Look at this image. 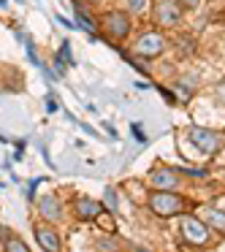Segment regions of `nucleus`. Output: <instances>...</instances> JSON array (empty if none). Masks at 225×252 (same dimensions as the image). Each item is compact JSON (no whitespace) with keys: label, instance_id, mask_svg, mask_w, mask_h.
<instances>
[{"label":"nucleus","instance_id":"7","mask_svg":"<svg viewBox=\"0 0 225 252\" xmlns=\"http://www.w3.org/2000/svg\"><path fill=\"white\" fill-rule=\"evenodd\" d=\"M147 182L152 190H179L185 185V176H182V171L171 168V165H155L149 171Z\"/></svg>","mask_w":225,"mask_h":252},{"label":"nucleus","instance_id":"6","mask_svg":"<svg viewBox=\"0 0 225 252\" xmlns=\"http://www.w3.org/2000/svg\"><path fill=\"white\" fill-rule=\"evenodd\" d=\"M182 19H185V8H182L176 0H155V6H152L155 28H160V30L179 28Z\"/></svg>","mask_w":225,"mask_h":252},{"label":"nucleus","instance_id":"10","mask_svg":"<svg viewBox=\"0 0 225 252\" xmlns=\"http://www.w3.org/2000/svg\"><path fill=\"white\" fill-rule=\"evenodd\" d=\"M38 217L46 220V222H63L65 220V203L60 201L57 192H46V195L38 198Z\"/></svg>","mask_w":225,"mask_h":252},{"label":"nucleus","instance_id":"9","mask_svg":"<svg viewBox=\"0 0 225 252\" xmlns=\"http://www.w3.org/2000/svg\"><path fill=\"white\" fill-rule=\"evenodd\" d=\"M33 233H35V241H38V247L44 252H63V236H60L55 222L41 220V222L33 225Z\"/></svg>","mask_w":225,"mask_h":252},{"label":"nucleus","instance_id":"12","mask_svg":"<svg viewBox=\"0 0 225 252\" xmlns=\"http://www.w3.org/2000/svg\"><path fill=\"white\" fill-rule=\"evenodd\" d=\"M3 252H30V247L25 244V239H19L17 233H6V239H3Z\"/></svg>","mask_w":225,"mask_h":252},{"label":"nucleus","instance_id":"13","mask_svg":"<svg viewBox=\"0 0 225 252\" xmlns=\"http://www.w3.org/2000/svg\"><path fill=\"white\" fill-rule=\"evenodd\" d=\"M149 3H152V0H125V11L141 14V11H147V8H149Z\"/></svg>","mask_w":225,"mask_h":252},{"label":"nucleus","instance_id":"3","mask_svg":"<svg viewBox=\"0 0 225 252\" xmlns=\"http://www.w3.org/2000/svg\"><path fill=\"white\" fill-rule=\"evenodd\" d=\"M100 30L109 41H125L128 35L133 33V14L125 11V8H111L100 17Z\"/></svg>","mask_w":225,"mask_h":252},{"label":"nucleus","instance_id":"2","mask_svg":"<svg viewBox=\"0 0 225 252\" xmlns=\"http://www.w3.org/2000/svg\"><path fill=\"white\" fill-rule=\"evenodd\" d=\"M217 239L220 236L214 233L198 214L185 212L179 217V241L185 247H190V250H212V247L217 244Z\"/></svg>","mask_w":225,"mask_h":252},{"label":"nucleus","instance_id":"4","mask_svg":"<svg viewBox=\"0 0 225 252\" xmlns=\"http://www.w3.org/2000/svg\"><path fill=\"white\" fill-rule=\"evenodd\" d=\"M165 49H168V38H165V33L158 28L141 30V33L136 35V41H133V52H136L138 57H144V60H155V57L165 55Z\"/></svg>","mask_w":225,"mask_h":252},{"label":"nucleus","instance_id":"17","mask_svg":"<svg viewBox=\"0 0 225 252\" xmlns=\"http://www.w3.org/2000/svg\"><path fill=\"white\" fill-rule=\"evenodd\" d=\"M84 3H95V0H84Z\"/></svg>","mask_w":225,"mask_h":252},{"label":"nucleus","instance_id":"1","mask_svg":"<svg viewBox=\"0 0 225 252\" xmlns=\"http://www.w3.org/2000/svg\"><path fill=\"white\" fill-rule=\"evenodd\" d=\"M144 203H147L149 214H155V217H160V220L179 217V214L190 212V209L195 206V203L187 195H182L179 190H149Z\"/></svg>","mask_w":225,"mask_h":252},{"label":"nucleus","instance_id":"15","mask_svg":"<svg viewBox=\"0 0 225 252\" xmlns=\"http://www.w3.org/2000/svg\"><path fill=\"white\" fill-rule=\"evenodd\" d=\"M214 100H217L220 106H225V79H220V82L214 84Z\"/></svg>","mask_w":225,"mask_h":252},{"label":"nucleus","instance_id":"11","mask_svg":"<svg viewBox=\"0 0 225 252\" xmlns=\"http://www.w3.org/2000/svg\"><path fill=\"white\" fill-rule=\"evenodd\" d=\"M198 217H201L217 236H225V212H223V209H217V206H201Z\"/></svg>","mask_w":225,"mask_h":252},{"label":"nucleus","instance_id":"16","mask_svg":"<svg viewBox=\"0 0 225 252\" xmlns=\"http://www.w3.org/2000/svg\"><path fill=\"white\" fill-rule=\"evenodd\" d=\"M176 3H179L185 11H195V8L201 6V0H176Z\"/></svg>","mask_w":225,"mask_h":252},{"label":"nucleus","instance_id":"8","mask_svg":"<svg viewBox=\"0 0 225 252\" xmlns=\"http://www.w3.org/2000/svg\"><path fill=\"white\" fill-rule=\"evenodd\" d=\"M103 203L95 201L90 195H73L71 198V214L79 220V222H95V220L103 214Z\"/></svg>","mask_w":225,"mask_h":252},{"label":"nucleus","instance_id":"14","mask_svg":"<svg viewBox=\"0 0 225 252\" xmlns=\"http://www.w3.org/2000/svg\"><path fill=\"white\" fill-rule=\"evenodd\" d=\"M95 250L98 252H117L120 250V241L117 239H100V241H95Z\"/></svg>","mask_w":225,"mask_h":252},{"label":"nucleus","instance_id":"5","mask_svg":"<svg viewBox=\"0 0 225 252\" xmlns=\"http://www.w3.org/2000/svg\"><path fill=\"white\" fill-rule=\"evenodd\" d=\"M187 141L203 155H220L225 149V136L212 127H187Z\"/></svg>","mask_w":225,"mask_h":252}]
</instances>
